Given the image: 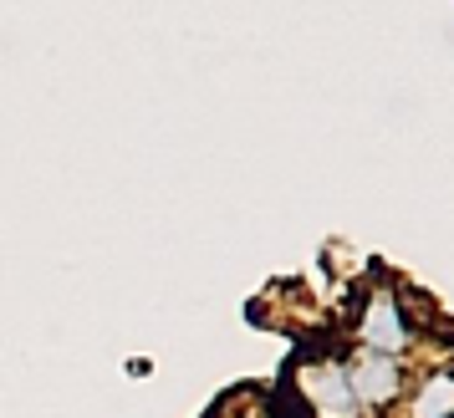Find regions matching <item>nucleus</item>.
Masks as SVG:
<instances>
[{
    "label": "nucleus",
    "mask_w": 454,
    "mask_h": 418,
    "mask_svg": "<svg viewBox=\"0 0 454 418\" xmlns=\"http://www.w3.org/2000/svg\"><path fill=\"white\" fill-rule=\"evenodd\" d=\"M301 388H307V398L322 408V418H352L357 414V398H352V383L348 373L337 368V362H322V368H307V377H301Z\"/></svg>",
    "instance_id": "nucleus-1"
},
{
    "label": "nucleus",
    "mask_w": 454,
    "mask_h": 418,
    "mask_svg": "<svg viewBox=\"0 0 454 418\" xmlns=\"http://www.w3.org/2000/svg\"><path fill=\"white\" fill-rule=\"evenodd\" d=\"M348 383H352V398H357V403H372V408H378V403H393V398H398V362L383 357V352H372V357L357 362V373H352Z\"/></svg>",
    "instance_id": "nucleus-2"
},
{
    "label": "nucleus",
    "mask_w": 454,
    "mask_h": 418,
    "mask_svg": "<svg viewBox=\"0 0 454 418\" xmlns=\"http://www.w3.org/2000/svg\"><path fill=\"white\" fill-rule=\"evenodd\" d=\"M363 342H368L372 352H398V347H409V327H403V316H398V306H393L388 296L368 301V312H363Z\"/></svg>",
    "instance_id": "nucleus-3"
},
{
    "label": "nucleus",
    "mask_w": 454,
    "mask_h": 418,
    "mask_svg": "<svg viewBox=\"0 0 454 418\" xmlns=\"http://www.w3.org/2000/svg\"><path fill=\"white\" fill-rule=\"evenodd\" d=\"M450 408H454V383L450 373H434L413 398V418H450Z\"/></svg>",
    "instance_id": "nucleus-4"
}]
</instances>
